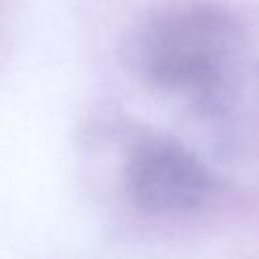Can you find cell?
<instances>
[{
  "instance_id": "1",
  "label": "cell",
  "mask_w": 259,
  "mask_h": 259,
  "mask_svg": "<svg viewBox=\"0 0 259 259\" xmlns=\"http://www.w3.org/2000/svg\"><path fill=\"white\" fill-rule=\"evenodd\" d=\"M241 28L208 0H168L127 40L130 67L144 83L200 105L214 103L235 65Z\"/></svg>"
},
{
  "instance_id": "2",
  "label": "cell",
  "mask_w": 259,
  "mask_h": 259,
  "mask_svg": "<svg viewBox=\"0 0 259 259\" xmlns=\"http://www.w3.org/2000/svg\"><path fill=\"white\" fill-rule=\"evenodd\" d=\"M123 186L134 206L148 214L184 212L208 198L214 178L182 144L166 138L140 142L127 156Z\"/></svg>"
}]
</instances>
